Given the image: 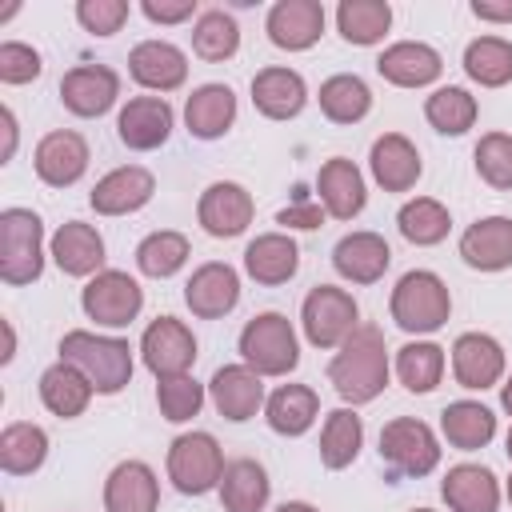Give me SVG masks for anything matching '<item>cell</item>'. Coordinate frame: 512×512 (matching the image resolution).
I'll use <instances>...</instances> for the list:
<instances>
[{"instance_id":"obj_57","label":"cell","mask_w":512,"mask_h":512,"mask_svg":"<svg viewBox=\"0 0 512 512\" xmlns=\"http://www.w3.org/2000/svg\"><path fill=\"white\" fill-rule=\"evenodd\" d=\"M504 452H508V460H512V428H508V436H504Z\"/></svg>"},{"instance_id":"obj_42","label":"cell","mask_w":512,"mask_h":512,"mask_svg":"<svg viewBox=\"0 0 512 512\" xmlns=\"http://www.w3.org/2000/svg\"><path fill=\"white\" fill-rule=\"evenodd\" d=\"M464 72L480 88H504L512 80V40H504V36H476V40H468Z\"/></svg>"},{"instance_id":"obj_28","label":"cell","mask_w":512,"mask_h":512,"mask_svg":"<svg viewBox=\"0 0 512 512\" xmlns=\"http://www.w3.org/2000/svg\"><path fill=\"white\" fill-rule=\"evenodd\" d=\"M460 260L476 272H504L512 268V216H484L464 228Z\"/></svg>"},{"instance_id":"obj_55","label":"cell","mask_w":512,"mask_h":512,"mask_svg":"<svg viewBox=\"0 0 512 512\" xmlns=\"http://www.w3.org/2000/svg\"><path fill=\"white\" fill-rule=\"evenodd\" d=\"M276 512H320L316 504H308V500H284Z\"/></svg>"},{"instance_id":"obj_46","label":"cell","mask_w":512,"mask_h":512,"mask_svg":"<svg viewBox=\"0 0 512 512\" xmlns=\"http://www.w3.org/2000/svg\"><path fill=\"white\" fill-rule=\"evenodd\" d=\"M156 408L168 424H184L204 408V384L196 376H164L156 384Z\"/></svg>"},{"instance_id":"obj_21","label":"cell","mask_w":512,"mask_h":512,"mask_svg":"<svg viewBox=\"0 0 512 512\" xmlns=\"http://www.w3.org/2000/svg\"><path fill=\"white\" fill-rule=\"evenodd\" d=\"M376 72L396 88H428L444 72V56L424 40H396L376 56Z\"/></svg>"},{"instance_id":"obj_20","label":"cell","mask_w":512,"mask_h":512,"mask_svg":"<svg viewBox=\"0 0 512 512\" xmlns=\"http://www.w3.org/2000/svg\"><path fill=\"white\" fill-rule=\"evenodd\" d=\"M128 72L148 92H176L188 80V56L172 40H140L128 52Z\"/></svg>"},{"instance_id":"obj_16","label":"cell","mask_w":512,"mask_h":512,"mask_svg":"<svg viewBox=\"0 0 512 512\" xmlns=\"http://www.w3.org/2000/svg\"><path fill=\"white\" fill-rule=\"evenodd\" d=\"M176 128V112L164 96H132L120 116H116V136L132 152H152L160 148Z\"/></svg>"},{"instance_id":"obj_27","label":"cell","mask_w":512,"mask_h":512,"mask_svg":"<svg viewBox=\"0 0 512 512\" xmlns=\"http://www.w3.org/2000/svg\"><path fill=\"white\" fill-rule=\"evenodd\" d=\"M160 480L144 460H120L104 480V512H156Z\"/></svg>"},{"instance_id":"obj_41","label":"cell","mask_w":512,"mask_h":512,"mask_svg":"<svg viewBox=\"0 0 512 512\" xmlns=\"http://www.w3.org/2000/svg\"><path fill=\"white\" fill-rule=\"evenodd\" d=\"M236 48H240V24H236L232 12L208 8V12L196 16V24H192V52H196L200 60L224 64V60L236 56Z\"/></svg>"},{"instance_id":"obj_7","label":"cell","mask_w":512,"mask_h":512,"mask_svg":"<svg viewBox=\"0 0 512 512\" xmlns=\"http://www.w3.org/2000/svg\"><path fill=\"white\" fill-rule=\"evenodd\" d=\"M168 480L176 492L184 496H204L212 488H220L224 476V448L216 444L212 432H180L168 444Z\"/></svg>"},{"instance_id":"obj_58","label":"cell","mask_w":512,"mask_h":512,"mask_svg":"<svg viewBox=\"0 0 512 512\" xmlns=\"http://www.w3.org/2000/svg\"><path fill=\"white\" fill-rule=\"evenodd\" d=\"M504 492H508V504H512V476H508V484H504Z\"/></svg>"},{"instance_id":"obj_13","label":"cell","mask_w":512,"mask_h":512,"mask_svg":"<svg viewBox=\"0 0 512 512\" xmlns=\"http://www.w3.org/2000/svg\"><path fill=\"white\" fill-rule=\"evenodd\" d=\"M88 140L72 128H56L48 136H40L36 152H32V168L48 188H72L84 172H88Z\"/></svg>"},{"instance_id":"obj_29","label":"cell","mask_w":512,"mask_h":512,"mask_svg":"<svg viewBox=\"0 0 512 512\" xmlns=\"http://www.w3.org/2000/svg\"><path fill=\"white\" fill-rule=\"evenodd\" d=\"M440 496L452 512H496L500 480L484 464H452L440 480Z\"/></svg>"},{"instance_id":"obj_49","label":"cell","mask_w":512,"mask_h":512,"mask_svg":"<svg viewBox=\"0 0 512 512\" xmlns=\"http://www.w3.org/2000/svg\"><path fill=\"white\" fill-rule=\"evenodd\" d=\"M40 72H44V60L32 44H20V40L0 44V80L4 84H32Z\"/></svg>"},{"instance_id":"obj_6","label":"cell","mask_w":512,"mask_h":512,"mask_svg":"<svg viewBox=\"0 0 512 512\" xmlns=\"http://www.w3.org/2000/svg\"><path fill=\"white\" fill-rule=\"evenodd\" d=\"M300 328L312 348H340L360 328V304L336 284H316L300 304Z\"/></svg>"},{"instance_id":"obj_45","label":"cell","mask_w":512,"mask_h":512,"mask_svg":"<svg viewBox=\"0 0 512 512\" xmlns=\"http://www.w3.org/2000/svg\"><path fill=\"white\" fill-rule=\"evenodd\" d=\"M396 376L408 392H432L444 380V348L436 340H408L396 348Z\"/></svg>"},{"instance_id":"obj_8","label":"cell","mask_w":512,"mask_h":512,"mask_svg":"<svg viewBox=\"0 0 512 512\" xmlns=\"http://www.w3.org/2000/svg\"><path fill=\"white\" fill-rule=\"evenodd\" d=\"M380 460L400 476H428L440 464V440L436 432L416 416H396L380 428Z\"/></svg>"},{"instance_id":"obj_12","label":"cell","mask_w":512,"mask_h":512,"mask_svg":"<svg viewBox=\"0 0 512 512\" xmlns=\"http://www.w3.org/2000/svg\"><path fill=\"white\" fill-rule=\"evenodd\" d=\"M116 100H120V76L108 64H76L60 80V104L72 116H84V120L104 116Z\"/></svg>"},{"instance_id":"obj_32","label":"cell","mask_w":512,"mask_h":512,"mask_svg":"<svg viewBox=\"0 0 512 512\" xmlns=\"http://www.w3.org/2000/svg\"><path fill=\"white\" fill-rule=\"evenodd\" d=\"M220 504L224 512H264L268 508V496H272V480L264 472L260 460L252 456H240V460H228L224 464V476H220Z\"/></svg>"},{"instance_id":"obj_24","label":"cell","mask_w":512,"mask_h":512,"mask_svg":"<svg viewBox=\"0 0 512 512\" xmlns=\"http://www.w3.org/2000/svg\"><path fill=\"white\" fill-rule=\"evenodd\" d=\"M252 104L268 120H296L308 104V84L296 68H284V64L260 68L252 76Z\"/></svg>"},{"instance_id":"obj_48","label":"cell","mask_w":512,"mask_h":512,"mask_svg":"<svg viewBox=\"0 0 512 512\" xmlns=\"http://www.w3.org/2000/svg\"><path fill=\"white\" fill-rule=\"evenodd\" d=\"M128 16H132L128 0H80V4H76V20H80V28L92 32V36H112V32H120Z\"/></svg>"},{"instance_id":"obj_11","label":"cell","mask_w":512,"mask_h":512,"mask_svg":"<svg viewBox=\"0 0 512 512\" xmlns=\"http://www.w3.org/2000/svg\"><path fill=\"white\" fill-rule=\"evenodd\" d=\"M252 216H256V200H252V192H248L244 184H236V180H216V184H208V188L200 192L196 220H200V228H204L208 236H216V240H232V236L248 232Z\"/></svg>"},{"instance_id":"obj_43","label":"cell","mask_w":512,"mask_h":512,"mask_svg":"<svg viewBox=\"0 0 512 512\" xmlns=\"http://www.w3.org/2000/svg\"><path fill=\"white\" fill-rule=\"evenodd\" d=\"M424 116H428V124H432L436 132H444V136H464V132L476 124L480 104H476V96H472L468 88L444 84V88H436V92L424 100Z\"/></svg>"},{"instance_id":"obj_33","label":"cell","mask_w":512,"mask_h":512,"mask_svg":"<svg viewBox=\"0 0 512 512\" xmlns=\"http://www.w3.org/2000/svg\"><path fill=\"white\" fill-rule=\"evenodd\" d=\"M320 416V396L308 384H280L264 400V420L276 436H304Z\"/></svg>"},{"instance_id":"obj_25","label":"cell","mask_w":512,"mask_h":512,"mask_svg":"<svg viewBox=\"0 0 512 512\" xmlns=\"http://www.w3.org/2000/svg\"><path fill=\"white\" fill-rule=\"evenodd\" d=\"M48 256L64 276H96L104 272V236L84 220H64L48 240Z\"/></svg>"},{"instance_id":"obj_54","label":"cell","mask_w":512,"mask_h":512,"mask_svg":"<svg viewBox=\"0 0 512 512\" xmlns=\"http://www.w3.org/2000/svg\"><path fill=\"white\" fill-rule=\"evenodd\" d=\"M12 356H16V332H12V324H8V320H4V356H0V360H4V364H8V360H12Z\"/></svg>"},{"instance_id":"obj_35","label":"cell","mask_w":512,"mask_h":512,"mask_svg":"<svg viewBox=\"0 0 512 512\" xmlns=\"http://www.w3.org/2000/svg\"><path fill=\"white\" fill-rule=\"evenodd\" d=\"M92 392H96V388L88 384V376H84L80 368L64 364V360H56L52 368L40 372V400H44V408H48L52 416H60V420H76V416L88 408Z\"/></svg>"},{"instance_id":"obj_51","label":"cell","mask_w":512,"mask_h":512,"mask_svg":"<svg viewBox=\"0 0 512 512\" xmlns=\"http://www.w3.org/2000/svg\"><path fill=\"white\" fill-rule=\"evenodd\" d=\"M276 220H280L284 228H316V224L324 220V208H320V204H296V208H284Z\"/></svg>"},{"instance_id":"obj_38","label":"cell","mask_w":512,"mask_h":512,"mask_svg":"<svg viewBox=\"0 0 512 512\" xmlns=\"http://www.w3.org/2000/svg\"><path fill=\"white\" fill-rule=\"evenodd\" d=\"M336 28L348 44L356 48H372L384 40V32L392 28V4L388 0H340L336 8Z\"/></svg>"},{"instance_id":"obj_34","label":"cell","mask_w":512,"mask_h":512,"mask_svg":"<svg viewBox=\"0 0 512 512\" xmlns=\"http://www.w3.org/2000/svg\"><path fill=\"white\" fill-rule=\"evenodd\" d=\"M440 432H444V440H448L452 448H460V452H480V448H488V440L496 436V416H492V408L480 404V400H452V404H444V412H440Z\"/></svg>"},{"instance_id":"obj_2","label":"cell","mask_w":512,"mask_h":512,"mask_svg":"<svg viewBox=\"0 0 512 512\" xmlns=\"http://www.w3.org/2000/svg\"><path fill=\"white\" fill-rule=\"evenodd\" d=\"M60 360L80 368L100 396H116L132 380V344L120 336H100L88 328H72L60 336Z\"/></svg>"},{"instance_id":"obj_3","label":"cell","mask_w":512,"mask_h":512,"mask_svg":"<svg viewBox=\"0 0 512 512\" xmlns=\"http://www.w3.org/2000/svg\"><path fill=\"white\" fill-rule=\"evenodd\" d=\"M388 312L396 320V328H404L408 336H428L440 332L452 316V296L448 284L428 272V268H412L396 280L392 296H388Z\"/></svg>"},{"instance_id":"obj_15","label":"cell","mask_w":512,"mask_h":512,"mask_svg":"<svg viewBox=\"0 0 512 512\" xmlns=\"http://www.w3.org/2000/svg\"><path fill=\"white\" fill-rule=\"evenodd\" d=\"M208 400H212V408L224 416V420H232V424H244V420H252L260 408H264V376L260 372H252L244 360L240 364H224V368H216L212 372V380H208Z\"/></svg>"},{"instance_id":"obj_59","label":"cell","mask_w":512,"mask_h":512,"mask_svg":"<svg viewBox=\"0 0 512 512\" xmlns=\"http://www.w3.org/2000/svg\"><path fill=\"white\" fill-rule=\"evenodd\" d=\"M408 512H436V508H408Z\"/></svg>"},{"instance_id":"obj_31","label":"cell","mask_w":512,"mask_h":512,"mask_svg":"<svg viewBox=\"0 0 512 512\" xmlns=\"http://www.w3.org/2000/svg\"><path fill=\"white\" fill-rule=\"evenodd\" d=\"M184 124L196 140H220L236 124V92L228 84H200L184 100Z\"/></svg>"},{"instance_id":"obj_50","label":"cell","mask_w":512,"mask_h":512,"mask_svg":"<svg viewBox=\"0 0 512 512\" xmlns=\"http://www.w3.org/2000/svg\"><path fill=\"white\" fill-rule=\"evenodd\" d=\"M140 12L152 24H184L196 16V0H144Z\"/></svg>"},{"instance_id":"obj_18","label":"cell","mask_w":512,"mask_h":512,"mask_svg":"<svg viewBox=\"0 0 512 512\" xmlns=\"http://www.w3.org/2000/svg\"><path fill=\"white\" fill-rule=\"evenodd\" d=\"M156 192V176L140 164H120L112 172H104L88 196V204L96 208V216H128L140 212Z\"/></svg>"},{"instance_id":"obj_9","label":"cell","mask_w":512,"mask_h":512,"mask_svg":"<svg viewBox=\"0 0 512 512\" xmlns=\"http://www.w3.org/2000/svg\"><path fill=\"white\" fill-rule=\"evenodd\" d=\"M80 308L88 320H96L100 328H128L140 308H144V288L136 284V276L120 272V268H104L96 272L84 292H80Z\"/></svg>"},{"instance_id":"obj_26","label":"cell","mask_w":512,"mask_h":512,"mask_svg":"<svg viewBox=\"0 0 512 512\" xmlns=\"http://www.w3.org/2000/svg\"><path fill=\"white\" fill-rule=\"evenodd\" d=\"M392 264V248L380 232H348L336 240L332 248V268L348 280V284H376Z\"/></svg>"},{"instance_id":"obj_1","label":"cell","mask_w":512,"mask_h":512,"mask_svg":"<svg viewBox=\"0 0 512 512\" xmlns=\"http://www.w3.org/2000/svg\"><path fill=\"white\" fill-rule=\"evenodd\" d=\"M388 344L376 324H360L328 360V380L344 404H372L388 388Z\"/></svg>"},{"instance_id":"obj_30","label":"cell","mask_w":512,"mask_h":512,"mask_svg":"<svg viewBox=\"0 0 512 512\" xmlns=\"http://www.w3.org/2000/svg\"><path fill=\"white\" fill-rule=\"evenodd\" d=\"M300 268V248L288 232H264L256 240H248L244 248V272L256 280V284H288Z\"/></svg>"},{"instance_id":"obj_40","label":"cell","mask_w":512,"mask_h":512,"mask_svg":"<svg viewBox=\"0 0 512 512\" xmlns=\"http://www.w3.org/2000/svg\"><path fill=\"white\" fill-rule=\"evenodd\" d=\"M360 444H364L360 416L352 408H332L324 416V428H320V464L340 472L360 456Z\"/></svg>"},{"instance_id":"obj_17","label":"cell","mask_w":512,"mask_h":512,"mask_svg":"<svg viewBox=\"0 0 512 512\" xmlns=\"http://www.w3.org/2000/svg\"><path fill=\"white\" fill-rule=\"evenodd\" d=\"M184 304L200 320H220L240 304V272L224 260L200 264L184 284Z\"/></svg>"},{"instance_id":"obj_44","label":"cell","mask_w":512,"mask_h":512,"mask_svg":"<svg viewBox=\"0 0 512 512\" xmlns=\"http://www.w3.org/2000/svg\"><path fill=\"white\" fill-rule=\"evenodd\" d=\"M192 248H188V236L184 232H172V228H160V232H148L140 244H136V268L152 280H168L176 276L184 264H188Z\"/></svg>"},{"instance_id":"obj_4","label":"cell","mask_w":512,"mask_h":512,"mask_svg":"<svg viewBox=\"0 0 512 512\" xmlns=\"http://www.w3.org/2000/svg\"><path fill=\"white\" fill-rule=\"evenodd\" d=\"M44 272V224L32 208L0 212V280L20 288Z\"/></svg>"},{"instance_id":"obj_5","label":"cell","mask_w":512,"mask_h":512,"mask_svg":"<svg viewBox=\"0 0 512 512\" xmlns=\"http://www.w3.org/2000/svg\"><path fill=\"white\" fill-rule=\"evenodd\" d=\"M240 360L260 376H288L300 364V340L288 316L260 312L240 328Z\"/></svg>"},{"instance_id":"obj_37","label":"cell","mask_w":512,"mask_h":512,"mask_svg":"<svg viewBox=\"0 0 512 512\" xmlns=\"http://www.w3.org/2000/svg\"><path fill=\"white\" fill-rule=\"evenodd\" d=\"M48 460V432L28 420H12L0 432V468L8 476H32Z\"/></svg>"},{"instance_id":"obj_22","label":"cell","mask_w":512,"mask_h":512,"mask_svg":"<svg viewBox=\"0 0 512 512\" xmlns=\"http://www.w3.org/2000/svg\"><path fill=\"white\" fill-rule=\"evenodd\" d=\"M316 192H320V208L332 220H356L368 204V188H364V172L348 160V156H332L320 164L316 172Z\"/></svg>"},{"instance_id":"obj_23","label":"cell","mask_w":512,"mask_h":512,"mask_svg":"<svg viewBox=\"0 0 512 512\" xmlns=\"http://www.w3.org/2000/svg\"><path fill=\"white\" fill-rule=\"evenodd\" d=\"M368 172H372V180H376L384 192H408V188H416L424 164H420L416 144H412L404 132H384V136L372 140Z\"/></svg>"},{"instance_id":"obj_19","label":"cell","mask_w":512,"mask_h":512,"mask_svg":"<svg viewBox=\"0 0 512 512\" xmlns=\"http://www.w3.org/2000/svg\"><path fill=\"white\" fill-rule=\"evenodd\" d=\"M264 32L284 52H304L324 36V4L320 0H276L268 8Z\"/></svg>"},{"instance_id":"obj_36","label":"cell","mask_w":512,"mask_h":512,"mask_svg":"<svg viewBox=\"0 0 512 512\" xmlns=\"http://www.w3.org/2000/svg\"><path fill=\"white\" fill-rule=\"evenodd\" d=\"M320 100V112L332 120V124H360L368 112H372V88L356 76V72H336L320 84L316 92Z\"/></svg>"},{"instance_id":"obj_47","label":"cell","mask_w":512,"mask_h":512,"mask_svg":"<svg viewBox=\"0 0 512 512\" xmlns=\"http://www.w3.org/2000/svg\"><path fill=\"white\" fill-rule=\"evenodd\" d=\"M472 160L484 184H492L496 192H512V136L508 132H484L476 140Z\"/></svg>"},{"instance_id":"obj_56","label":"cell","mask_w":512,"mask_h":512,"mask_svg":"<svg viewBox=\"0 0 512 512\" xmlns=\"http://www.w3.org/2000/svg\"><path fill=\"white\" fill-rule=\"evenodd\" d=\"M500 404H504V412L512 416V372H508V380L500 384Z\"/></svg>"},{"instance_id":"obj_14","label":"cell","mask_w":512,"mask_h":512,"mask_svg":"<svg viewBox=\"0 0 512 512\" xmlns=\"http://www.w3.org/2000/svg\"><path fill=\"white\" fill-rule=\"evenodd\" d=\"M504 364H508L504 360V348L488 332H460L452 340V376L468 392L496 388L500 376H504Z\"/></svg>"},{"instance_id":"obj_53","label":"cell","mask_w":512,"mask_h":512,"mask_svg":"<svg viewBox=\"0 0 512 512\" xmlns=\"http://www.w3.org/2000/svg\"><path fill=\"white\" fill-rule=\"evenodd\" d=\"M0 120H4V152H0V160L8 164L12 152H16V116H12V108H0Z\"/></svg>"},{"instance_id":"obj_39","label":"cell","mask_w":512,"mask_h":512,"mask_svg":"<svg viewBox=\"0 0 512 512\" xmlns=\"http://www.w3.org/2000/svg\"><path fill=\"white\" fill-rule=\"evenodd\" d=\"M396 228H400V236H404L408 244H416V248H432V244L448 240V232H452V216H448V208H444L440 200H432V196H412V200L400 204V212H396Z\"/></svg>"},{"instance_id":"obj_10","label":"cell","mask_w":512,"mask_h":512,"mask_svg":"<svg viewBox=\"0 0 512 512\" xmlns=\"http://www.w3.org/2000/svg\"><path fill=\"white\" fill-rule=\"evenodd\" d=\"M140 360L144 368L164 380V376H184L196 364V336L184 320L176 316H156L144 336H140Z\"/></svg>"},{"instance_id":"obj_52","label":"cell","mask_w":512,"mask_h":512,"mask_svg":"<svg viewBox=\"0 0 512 512\" xmlns=\"http://www.w3.org/2000/svg\"><path fill=\"white\" fill-rule=\"evenodd\" d=\"M472 16L488 24H512V0H472Z\"/></svg>"}]
</instances>
